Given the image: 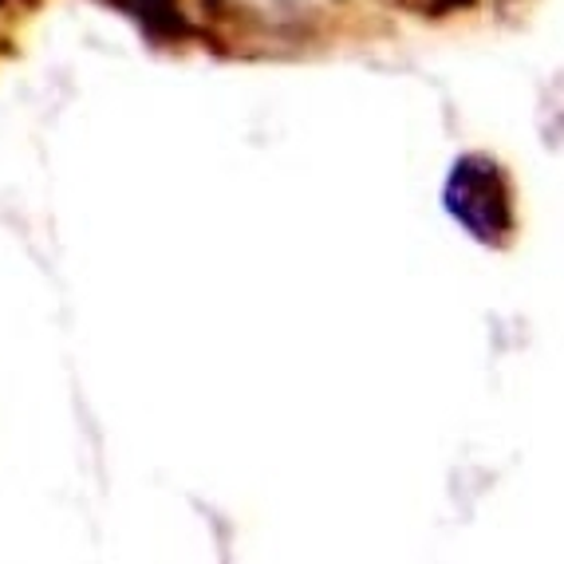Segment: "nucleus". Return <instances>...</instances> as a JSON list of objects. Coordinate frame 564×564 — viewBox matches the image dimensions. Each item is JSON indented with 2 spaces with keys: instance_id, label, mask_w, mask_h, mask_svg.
Listing matches in <instances>:
<instances>
[{
  "instance_id": "1",
  "label": "nucleus",
  "mask_w": 564,
  "mask_h": 564,
  "mask_svg": "<svg viewBox=\"0 0 564 564\" xmlns=\"http://www.w3.org/2000/svg\"><path fill=\"white\" fill-rule=\"evenodd\" d=\"M443 206L486 249H509L518 237V189L509 170L486 151H466L454 159Z\"/></svg>"
}]
</instances>
